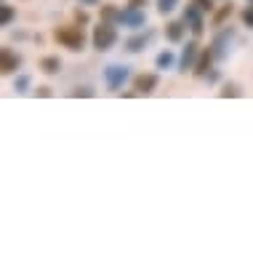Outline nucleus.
<instances>
[{"label": "nucleus", "instance_id": "11", "mask_svg": "<svg viewBox=\"0 0 253 256\" xmlns=\"http://www.w3.org/2000/svg\"><path fill=\"white\" fill-rule=\"evenodd\" d=\"M187 22L184 19H176V22H168L165 24V40L168 43H184V38H187Z\"/></svg>", "mask_w": 253, "mask_h": 256}, {"label": "nucleus", "instance_id": "14", "mask_svg": "<svg viewBox=\"0 0 253 256\" xmlns=\"http://www.w3.org/2000/svg\"><path fill=\"white\" fill-rule=\"evenodd\" d=\"M37 67H40L43 75H59V72H61V59L56 54H48V56H43V59H40Z\"/></svg>", "mask_w": 253, "mask_h": 256}, {"label": "nucleus", "instance_id": "27", "mask_svg": "<svg viewBox=\"0 0 253 256\" xmlns=\"http://www.w3.org/2000/svg\"><path fill=\"white\" fill-rule=\"evenodd\" d=\"M80 6H88V8H93V6H101V0H77Z\"/></svg>", "mask_w": 253, "mask_h": 256}, {"label": "nucleus", "instance_id": "2", "mask_svg": "<svg viewBox=\"0 0 253 256\" xmlns=\"http://www.w3.org/2000/svg\"><path fill=\"white\" fill-rule=\"evenodd\" d=\"M117 24H109V22H99L96 27H93V32H91V46L96 48L99 54H104V51H109V48H115V43H117Z\"/></svg>", "mask_w": 253, "mask_h": 256}, {"label": "nucleus", "instance_id": "23", "mask_svg": "<svg viewBox=\"0 0 253 256\" xmlns=\"http://www.w3.org/2000/svg\"><path fill=\"white\" fill-rule=\"evenodd\" d=\"M189 3H195L203 14H213V11H216V6H213L216 0H189Z\"/></svg>", "mask_w": 253, "mask_h": 256}, {"label": "nucleus", "instance_id": "10", "mask_svg": "<svg viewBox=\"0 0 253 256\" xmlns=\"http://www.w3.org/2000/svg\"><path fill=\"white\" fill-rule=\"evenodd\" d=\"M152 35H155L152 30H144V32H141V30H133V35H131V38H125V43H123V46H125V51H131V54L144 51L147 43L152 40Z\"/></svg>", "mask_w": 253, "mask_h": 256}, {"label": "nucleus", "instance_id": "6", "mask_svg": "<svg viewBox=\"0 0 253 256\" xmlns=\"http://www.w3.org/2000/svg\"><path fill=\"white\" fill-rule=\"evenodd\" d=\"M181 19L187 22V27H189V32H192L195 38H200L203 32H205V14L197 8L195 3H189V6H184V14H181Z\"/></svg>", "mask_w": 253, "mask_h": 256}, {"label": "nucleus", "instance_id": "19", "mask_svg": "<svg viewBox=\"0 0 253 256\" xmlns=\"http://www.w3.org/2000/svg\"><path fill=\"white\" fill-rule=\"evenodd\" d=\"M219 96H221V99H240V96H243V88L237 86V83H232V80H229V83H221V91H219Z\"/></svg>", "mask_w": 253, "mask_h": 256}, {"label": "nucleus", "instance_id": "25", "mask_svg": "<svg viewBox=\"0 0 253 256\" xmlns=\"http://www.w3.org/2000/svg\"><path fill=\"white\" fill-rule=\"evenodd\" d=\"M203 80H205V83H208V86H216V83H219V80H221V72L211 67L208 72H205V78H203Z\"/></svg>", "mask_w": 253, "mask_h": 256}, {"label": "nucleus", "instance_id": "17", "mask_svg": "<svg viewBox=\"0 0 253 256\" xmlns=\"http://www.w3.org/2000/svg\"><path fill=\"white\" fill-rule=\"evenodd\" d=\"M13 91L16 94H29L32 91V78H29L27 72H16V78H13Z\"/></svg>", "mask_w": 253, "mask_h": 256}, {"label": "nucleus", "instance_id": "21", "mask_svg": "<svg viewBox=\"0 0 253 256\" xmlns=\"http://www.w3.org/2000/svg\"><path fill=\"white\" fill-rule=\"evenodd\" d=\"M240 22H243V27L253 30V3H248V6L240 11Z\"/></svg>", "mask_w": 253, "mask_h": 256}, {"label": "nucleus", "instance_id": "3", "mask_svg": "<svg viewBox=\"0 0 253 256\" xmlns=\"http://www.w3.org/2000/svg\"><path fill=\"white\" fill-rule=\"evenodd\" d=\"M117 24H120V27H128V30H141L147 24V11L144 8H136V6H125V8H120Z\"/></svg>", "mask_w": 253, "mask_h": 256}, {"label": "nucleus", "instance_id": "1", "mask_svg": "<svg viewBox=\"0 0 253 256\" xmlns=\"http://www.w3.org/2000/svg\"><path fill=\"white\" fill-rule=\"evenodd\" d=\"M53 40L61 46V48H67V51H83L85 48V32L80 24H69V27H56L53 30Z\"/></svg>", "mask_w": 253, "mask_h": 256}, {"label": "nucleus", "instance_id": "20", "mask_svg": "<svg viewBox=\"0 0 253 256\" xmlns=\"http://www.w3.org/2000/svg\"><path fill=\"white\" fill-rule=\"evenodd\" d=\"M69 96H72V99H93V96H96V91H93V88H88V86H77V88H72V91H69Z\"/></svg>", "mask_w": 253, "mask_h": 256}, {"label": "nucleus", "instance_id": "9", "mask_svg": "<svg viewBox=\"0 0 253 256\" xmlns=\"http://www.w3.org/2000/svg\"><path fill=\"white\" fill-rule=\"evenodd\" d=\"M21 67V54L13 48H0V75H16Z\"/></svg>", "mask_w": 253, "mask_h": 256}, {"label": "nucleus", "instance_id": "18", "mask_svg": "<svg viewBox=\"0 0 253 256\" xmlns=\"http://www.w3.org/2000/svg\"><path fill=\"white\" fill-rule=\"evenodd\" d=\"M13 19H16V8L0 0V30H3V27H8V24H11Z\"/></svg>", "mask_w": 253, "mask_h": 256}, {"label": "nucleus", "instance_id": "16", "mask_svg": "<svg viewBox=\"0 0 253 256\" xmlns=\"http://www.w3.org/2000/svg\"><path fill=\"white\" fill-rule=\"evenodd\" d=\"M176 62H179V59H176V54H173L171 48H163V51L155 56V67H157V70H171Z\"/></svg>", "mask_w": 253, "mask_h": 256}, {"label": "nucleus", "instance_id": "12", "mask_svg": "<svg viewBox=\"0 0 253 256\" xmlns=\"http://www.w3.org/2000/svg\"><path fill=\"white\" fill-rule=\"evenodd\" d=\"M213 62H216V56H213L211 46H208V48H200V56H197V62H195L192 75H195V78H205V72L213 67Z\"/></svg>", "mask_w": 253, "mask_h": 256}, {"label": "nucleus", "instance_id": "29", "mask_svg": "<svg viewBox=\"0 0 253 256\" xmlns=\"http://www.w3.org/2000/svg\"><path fill=\"white\" fill-rule=\"evenodd\" d=\"M248 3H253V0H248Z\"/></svg>", "mask_w": 253, "mask_h": 256}, {"label": "nucleus", "instance_id": "5", "mask_svg": "<svg viewBox=\"0 0 253 256\" xmlns=\"http://www.w3.org/2000/svg\"><path fill=\"white\" fill-rule=\"evenodd\" d=\"M197 56H200V43H197V40H187L184 48H181V54H179L176 70H179V72H192Z\"/></svg>", "mask_w": 253, "mask_h": 256}, {"label": "nucleus", "instance_id": "7", "mask_svg": "<svg viewBox=\"0 0 253 256\" xmlns=\"http://www.w3.org/2000/svg\"><path fill=\"white\" fill-rule=\"evenodd\" d=\"M232 38H235V30H232V27H224V30H219V32H216V38L211 40V51H213V56H216V62L227 59Z\"/></svg>", "mask_w": 253, "mask_h": 256}, {"label": "nucleus", "instance_id": "8", "mask_svg": "<svg viewBox=\"0 0 253 256\" xmlns=\"http://www.w3.org/2000/svg\"><path fill=\"white\" fill-rule=\"evenodd\" d=\"M157 86H160V78H157V72H139V75H133V91H136L139 96L155 94Z\"/></svg>", "mask_w": 253, "mask_h": 256}, {"label": "nucleus", "instance_id": "4", "mask_svg": "<svg viewBox=\"0 0 253 256\" xmlns=\"http://www.w3.org/2000/svg\"><path fill=\"white\" fill-rule=\"evenodd\" d=\"M128 78H131V72H128V67H123V64H107L104 67V86L115 94L120 91Z\"/></svg>", "mask_w": 253, "mask_h": 256}, {"label": "nucleus", "instance_id": "28", "mask_svg": "<svg viewBox=\"0 0 253 256\" xmlns=\"http://www.w3.org/2000/svg\"><path fill=\"white\" fill-rule=\"evenodd\" d=\"M128 6H136V8H144L147 0H128Z\"/></svg>", "mask_w": 253, "mask_h": 256}, {"label": "nucleus", "instance_id": "24", "mask_svg": "<svg viewBox=\"0 0 253 256\" xmlns=\"http://www.w3.org/2000/svg\"><path fill=\"white\" fill-rule=\"evenodd\" d=\"M75 22L80 24V27H85V24L91 22V16H88V11H85V6H83V8H75Z\"/></svg>", "mask_w": 253, "mask_h": 256}, {"label": "nucleus", "instance_id": "13", "mask_svg": "<svg viewBox=\"0 0 253 256\" xmlns=\"http://www.w3.org/2000/svg\"><path fill=\"white\" fill-rule=\"evenodd\" d=\"M232 14H235L232 0H224V6H219L216 11L211 14V24H213V27H224V24L232 19Z\"/></svg>", "mask_w": 253, "mask_h": 256}, {"label": "nucleus", "instance_id": "15", "mask_svg": "<svg viewBox=\"0 0 253 256\" xmlns=\"http://www.w3.org/2000/svg\"><path fill=\"white\" fill-rule=\"evenodd\" d=\"M117 19H120V8H117L115 3H101L99 6V22L117 24ZM117 27H120V24H117Z\"/></svg>", "mask_w": 253, "mask_h": 256}, {"label": "nucleus", "instance_id": "26", "mask_svg": "<svg viewBox=\"0 0 253 256\" xmlns=\"http://www.w3.org/2000/svg\"><path fill=\"white\" fill-rule=\"evenodd\" d=\"M32 94L40 96V99H48V96H53V91H51L48 86H37V88H32Z\"/></svg>", "mask_w": 253, "mask_h": 256}, {"label": "nucleus", "instance_id": "22", "mask_svg": "<svg viewBox=\"0 0 253 256\" xmlns=\"http://www.w3.org/2000/svg\"><path fill=\"white\" fill-rule=\"evenodd\" d=\"M181 3V0H155V6H157V11L160 14H171V11H176V6Z\"/></svg>", "mask_w": 253, "mask_h": 256}, {"label": "nucleus", "instance_id": "30", "mask_svg": "<svg viewBox=\"0 0 253 256\" xmlns=\"http://www.w3.org/2000/svg\"><path fill=\"white\" fill-rule=\"evenodd\" d=\"M221 3H224V0H221Z\"/></svg>", "mask_w": 253, "mask_h": 256}]
</instances>
